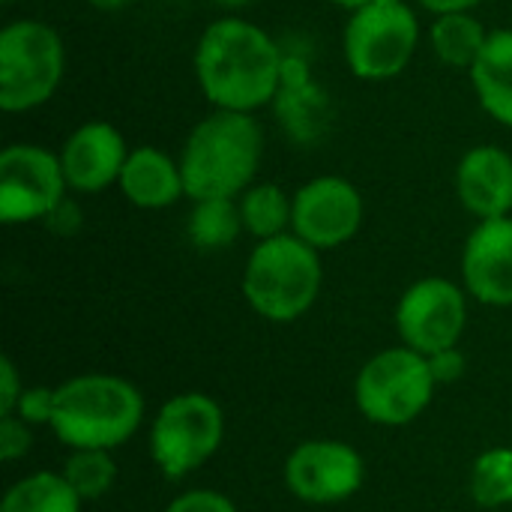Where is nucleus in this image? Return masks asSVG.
<instances>
[{"label":"nucleus","instance_id":"nucleus-11","mask_svg":"<svg viewBox=\"0 0 512 512\" xmlns=\"http://www.w3.org/2000/svg\"><path fill=\"white\" fill-rule=\"evenodd\" d=\"M366 462L345 441H303L285 459V486L294 498L315 507H330L354 498L363 489Z\"/></svg>","mask_w":512,"mask_h":512},{"label":"nucleus","instance_id":"nucleus-12","mask_svg":"<svg viewBox=\"0 0 512 512\" xmlns=\"http://www.w3.org/2000/svg\"><path fill=\"white\" fill-rule=\"evenodd\" d=\"M363 213V195L348 177L321 174L294 192L291 231L318 252L339 249L357 237Z\"/></svg>","mask_w":512,"mask_h":512},{"label":"nucleus","instance_id":"nucleus-25","mask_svg":"<svg viewBox=\"0 0 512 512\" xmlns=\"http://www.w3.org/2000/svg\"><path fill=\"white\" fill-rule=\"evenodd\" d=\"M18 420L27 426H51L54 417V387H24L15 411Z\"/></svg>","mask_w":512,"mask_h":512},{"label":"nucleus","instance_id":"nucleus-16","mask_svg":"<svg viewBox=\"0 0 512 512\" xmlns=\"http://www.w3.org/2000/svg\"><path fill=\"white\" fill-rule=\"evenodd\" d=\"M456 198L477 219H501L512 213V153L495 144L471 147L456 165Z\"/></svg>","mask_w":512,"mask_h":512},{"label":"nucleus","instance_id":"nucleus-10","mask_svg":"<svg viewBox=\"0 0 512 512\" xmlns=\"http://www.w3.org/2000/svg\"><path fill=\"white\" fill-rule=\"evenodd\" d=\"M468 327V291L444 276L414 282L396 303V330L402 345L432 357L459 348Z\"/></svg>","mask_w":512,"mask_h":512},{"label":"nucleus","instance_id":"nucleus-22","mask_svg":"<svg viewBox=\"0 0 512 512\" xmlns=\"http://www.w3.org/2000/svg\"><path fill=\"white\" fill-rule=\"evenodd\" d=\"M189 240L204 252H219L237 243L243 228L237 198H207L195 201L189 213Z\"/></svg>","mask_w":512,"mask_h":512},{"label":"nucleus","instance_id":"nucleus-1","mask_svg":"<svg viewBox=\"0 0 512 512\" xmlns=\"http://www.w3.org/2000/svg\"><path fill=\"white\" fill-rule=\"evenodd\" d=\"M285 48L258 24L225 15L198 36L192 69L204 99L219 111L255 114L273 105L282 81Z\"/></svg>","mask_w":512,"mask_h":512},{"label":"nucleus","instance_id":"nucleus-31","mask_svg":"<svg viewBox=\"0 0 512 512\" xmlns=\"http://www.w3.org/2000/svg\"><path fill=\"white\" fill-rule=\"evenodd\" d=\"M93 9H102V12H120L126 6H132L135 0H87Z\"/></svg>","mask_w":512,"mask_h":512},{"label":"nucleus","instance_id":"nucleus-17","mask_svg":"<svg viewBox=\"0 0 512 512\" xmlns=\"http://www.w3.org/2000/svg\"><path fill=\"white\" fill-rule=\"evenodd\" d=\"M117 186L126 195V201L141 210H165L186 195L180 159L150 144L129 150Z\"/></svg>","mask_w":512,"mask_h":512},{"label":"nucleus","instance_id":"nucleus-23","mask_svg":"<svg viewBox=\"0 0 512 512\" xmlns=\"http://www.w3.org/2000/svg\"><path fill=\"white\" fill-rule=\"evenodd\" d=\"M471 498L483 510H501L512 504V447H492L471 465Z\"/></svg>","mask_w":512,"mask_h":512},{"label":"nucleus","instance_id":"nucleus-7","mask_svg":"<svg viewBox=\"0 0 512 512\" xmlns=\"http://www.w3.org/2000/svg\"><path fill=\"white\" fill-rule=\"evenodd\" d=\"M225 438V414L207 393L171 396L150 423V459L165 480H186L207 465Z\"/></svg>","mask_w":512,"mask_h":512},{"label":"nucleus","instance_id":"nucleus-19","mask_svg":"<svg viewBox=\"0 0 512 512\" xmlns=\"http://www.w3.org/2000/svg\"><path fill=\"white\" fill-rule=\"evenodd\" d=\"M489 33L492 30H486L474 12H447V15H435L429 42L444 66L471 72V66L477 63L480 51L489 42Z\"/></svg>","mask_w":512,"mask_h":512},{"label":"nucleus","instance_id":"nucleus-14","mask_svg":"<svg viewBox=\"0 0 512 512\" xmlns=\"http://www.w3.org/2000/svg\"><path fill=\"white\" fill-rule=\"evenodd\" d=\"M273 114H276L282 132L294 144H303V147L318 144L330 132V123L336 117L333 99H330L327 87L312 75L309 60L303 54L285 51L282 81H279V93L273 99Z\"/></svg>","mask_w":512,"mask_h":512},{"label":"nucleus","instance_id":"nucleus-33","mask_svg":"<svg viewBox=\"0 0 512 512\" xmlns=\"http://www.w3.org/2000/svg\"><path fill=\"white\" fill-rule=\"evenodd\" d=\"M216 6H225V9H243V6H249L252 0H213Z\"/></svg>","mask_w":512,"mask_h":512},{"label":"nucleus","instance_id":"nucleus-3","mask_svg":"<svg viewBox=\"0 0 512 512\" xmlns=\"http://www.w3.org/2000/svg\"><path fill=\"white\" fill-rule=\"evenodd\" d=\"M144 423L141 390L105 372H87L54 387L51 432L69 450H117Z\"/></svg>","mask_w":512,"mask_h":512},{"label":"nucleus","instance_id":"nucleus-21","mask_svg":"<svg viewBox=\"0 0 512 512\" xmlns=\"http://www.w3.org/2000/svg\"><path fill=\"white\" fill-rule=\"evenodd\" d=\"M81 504L63 474L36 471L6 489L0 512H81Z\"/></svg>","mask_w":512,"mask_h":512},{"label":"nucleus","instance_id":"nucleus-20","mask_svg":"<svg viewBox=\"0 0 512 512\" xmlns=\"http://www.w3.org/2000/svg\"><path fill=\"white\" fill-rule=\"evenodd\" d=\"M240 216L246 234L255 240H273L291 231L294 219V195H288L279 183H252L240 198Z\"/></svg>","mask_w":512,"mask_h":512},{"label":"nucleus","instance_id":"nucleus-32","mask_svg":"<svg viewBox=\"0 0 512 512\" xmlns=\"http://www.w3.org/2000/svg\"><path fill=\"white\" fill-rule=\"evenodd\" d=\"M327 3H333V6H339V9H348V12H354V9H360V6H366V3H372V0H327Z\"/></svg>","mask_w":512,"mask_h":512},{"label":"nucleus","instance_id":"nucleus-29","mask_svg":"<svg viewBox=\"0 0 512 512\" xmlns=\"http://www.w3.org/2000/svg\"><path fill=\"white\" fill-rule=\"evenodd\" d=\"M429 369L435 375V384H450L465 375V354L459 348H447L429 357Z\"/></svg>","mask_w":512,"mask_h":512},{"label":"nucleus","instance_id":"nucleus-34","mask_svg":"<svg viewBox=\"0 0 512 512\" xmlns=\"http://www.w3.org/2000/svg\"><path fill=\"white\" fill-rule=\"evenodd\" d=\"M3 3H15V0H3Z\"/></svg>","mask_w":512,"mask_h":512},{"label":"nucleus","instance_id":"nucleus-24","mask_svg":"<svg viewBox=\"0 0 512 512\" xmlns=\"http://www.w3.org/2000/svg\"><path fill=\"white\" fill-rule=\"evenodd\" d=\"M60 474L84 504L105 498L117 483V465L108 450H72Z\"/></svg>","mask_w":512,"mask_h":512},{"label":"nucleus","instance_id":"nucleus-30","mask_svg":"<svg viewBox=\"0 0 512 512\" xmlns=\"http://www.w3.org/2000/svg\"><path fill=\"white\" fill-rule=\"evenodd\" d=\"M417 3L429 9L432 15H447V12H471L483 0H417Z\"/></svg>","mask_w":512,"mask_h":512},{"label":"nucleus","instance_id":"nucleus-27","mask_svg":"<svg viewBox=\"0 0 512 512\" xmlns=\"http://www.w3.org/2000/svg\"><path fill=\"white\" fill-rule=\"evenodd\" d=\"M165 512H240L237 504L222 495V492H213V489H189L183 495H177Z\"/></svg>","mask_w":512,"mask_h":512},{"label":"nucleus","instance_id":"nucleus-13","mask_svg":"<svg viewBox=\"0 0 512 512\" xmlns=\"http://www.w3.org/2000/svg\"><path fill=\"white\" fill-rule=\"evenodd\" d=\"M57 156L69 189L81 195H96L120 183L123 165L129 159V147L114 123L87 120L63 141Z\"/></svg>","mask_w":512,"mask_h":512},{"label":"nucleus","instance_id":"nucleus-9","mask_svg":"<svg viewBox=\"0 0 512 512\" xmlns=\"http://www.w3.org/2000/svg\"><path fill=\"white\" fill-rule=\"evenodd\" d=\"M60 156L42 144H9L0 150V222L24 225L48 219L66 201Z\"/></svg>","mask_w":512,"mask_h":512},{"label":"nucleus","instance_id":"nucleus-4","mask_svg":"<svg viewBox=\"0 0 512 512\" xmlns=\"http://www.w3.org/2000/svg\"><path fill=\"white\" fill-rule=\"evenodd\" d=\"M321 282V252L288 231L255 243L243 270V297L264 321L288 324L315 306Z\"/></svg>","mask_w":512,"mask_h":512},{"label":"nucleus","instance_id":"nucleus-28","mask_svg":"<svg viewBox=\"0 0 512 512\" xmlns=\"http://www.w3.org/2000/svg\"><path fill=\"white\" fill-rule=\"evenodd\" d=\"M24 393V384L18 378V369L9 357L0 360V417H9Z\"/></svg>","mask_w":512,"mask_h":512},{"label":"nucleus","instance_id":"nucleus-18","mask_svg":"<svg viewBox=\"0 0 512 512\" xmlns=\"http://www.w3.org/2000/svg\"><path fill=\"white\" fill-rule=\"evenodd\" d=\"M480 108L512 129V30H492L486 48L468 72Z\"/></svg>","mask_w":512,"mask_h":512},{"label":"nucleus","instance_id":"nucleus-26","mask_svg":"<svg viewBox=\"0 0 512 512\" xmlns=\"http://www.w3.org/2000/svg\"><path fill=\"white\" fill-rule=\"evenodd\" d=\"M33 426L18 420L15 414L0 417V459L3 462H18L30 453L33 447Z\"/></svg>","mask_w":512,"mask_h":512},{"label":"nucleus","instance_id":"nucleus-5","mask_svg":"<svg viewBox=\"0 0 512 512\" xmlns=\"http://www.w3.org/2000/svg\"><path fill=\"white\" fill-rule=\"evenodd\" d=\"M66 69L60 33L39 18H18L0 30V108L21 114L45 105Z\"/></svg>","mask_w":512,"mask_h":512},{"label":"nucleus","instance_id":"nucleus-15","mask_svg":"<svg viewBox=\"0 0 512 512\" xmlns=\"http://www.w3.org/2000/svg\"><path fill=\"white\" fill-rule=\"evenodd\" d=\"M462 282L483 306H512V216L477 222L462 249Z\"/></svg>","mask_w":512,"mask_h":512},{"label":"nucleus","instance_id":"nucleus-2","mask_svg":"<svg viewBox=\"0 0 512 512\" xmlns=\"http://www.w3.org/2000/svg\"><path fill=\"white\" fill-rule=\"evenodd\" d=\"M177 159L186 198H240L252 183H258L264 129L255 114L213 108L192 126Z\"/></svg>","mask_w":512,"mask_h":512},{"label":"nucleus","instance_id":"nucleus-8","mask_svg":"<svg viewBox=\"0 0 512 512\" xmlns=\"http://www.w3.org/2000/svg\"><path fill=\"white\" fill-rule=\"evenodd\" d=\"M435 387L429 357L399 345L375 354L360 369L354 381V402L369 423L399 429L414 423L432 405Z\"/></svg>","mask_w":512,"mask_h":512},{"label":"nucleus","instance_id":"nucleus-6","mask_svg":"<svg viewBox=\"0 0 512 512\" xmlns=\"http://www.w3.org/2000/svg\"><path fill=\"white\" fill-rule=\"evenodd\" d=\"M420 45V21L408 0H372L348 12L342 51L354 78L390 81L414 60Z\"/></svg>","mask_w":512,"mask_h":512}]
</instances>
